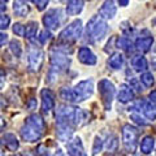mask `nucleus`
I'll return each mask as SVG.
<instances>
[{
    "label": "nucleus",
    "mask_w": 156,
    "mask_h": 156,
    "mask_svg": "<svg viewBox=\"0 0 156 156\" xmlns=\"http://www.w3.org/2000/svg\"><path fill=\"white\" fill-rule=\"evenodd\" d=\"M90 115L86 111L72 105H58L56 109V125H68L74 128L85 125Z\"/></svg>",
    "instance_id": "f257e3e1"
},
{
    "label": "nucleus",
    "mask_w": 156,
    "mask_h": 156,
    "mask_svg": "<svg viewBox=\"0 0 156 156\" xmlns=\"http://www.w3.org/2000/svg\"><path fill=\"white\" fill-rule=\"evenodd\" d=\"M46 129L44 120L41 115H31L25 120L21 128V136L25 142H37L42 138Z\"/></svg>",
    "instance_id": "f03ea898"
},
{
    "label": "nucleus",
    "mask_w": 156,
    "mask_h": 156,
    "mask_svg": "<svg viewBox=\"0 0 156 156\" xmlns=\"http://www.w3.org/2000/svg\"><path fill=\"white\" fill-rule=\"evenodd\" d=\"M108 33V25H107L105 20L100 16H94L86 27V34L90 42H99L101 41Z\"/></svg>",
    "instance_id": "7ed1b4c3"
},
{
    "label": "nucleus",
    "mask_w": 156,
    "mask_h": 156,
    "mask_svg": "<svg viewBox=\"0 0 156 156\" xmlns=\"http://www.w3.org/2000/svg\"><path fill=\"white\" fill-rule=\"evenodd\" d=\"M82 31H83L82 21L81 20H74L60 33V41L65 43H73L81 38Z\"/></svg>",
    "instance_id": "20e7f679"
},
{
    "label": "nucleus",
    "mask_w": 156,
    "mask_h": 156,
    "mask_svg": "<svg viewBox=\"0 0 156 156\" xmlns=\"http://www.w3.org/2000/svg\"><path fill=\"white\" fill-rule=\"evenodd\" d=\"M138 136L139 130L131 125H124L122 128V143L125 146L126 151L129 152H134L136 150V144H138Z\"/></svg>",
    "instance_id": "39448f33"
},
{
    "label": "nucleus",
    "mask_w": 156,
    "mask_h": 156,
    "mask_svg": "<svg viewBox=\"0 0 156 156\" xmlns=\"http://www.w3.org/2000/svg\"><path fill=\"white\" fill-rule=\"evenodd\" d=\"M73 95H74V101H83L92 95L94 92V82L91 80H86V81H81L80 83H77L73 87Z\"/></svg>",
    "instance_id": "423d86ee"
},
{
    "label": "nucleus",
    "mask_w": 156,
    "mask_h": 156,
    "mask_svg": "<svg viewBox=\"0 0 156 156\" xmlns=\"http://www.w3.org/2000/svg\"><path fill=\"white\" fill-rule=\"evenodd\" d=\"M51 70L58 74L60 72L66 70L70 65V58L61 51H52L51 52Z\"/></svg>",
    "instance_id": "0eeeda50"
},
{
    "label": "nucleus",
    "mask_w": 156,
    "mask_h": 156,
    "mask_svg": "<svg viewBox=\"0 0 156 156\" xmlns=\"http://www.w3.org/2000/svg\"><path fill=\"white\" fill-rule=\"evenodd\" d=\"M99 92H100V98H101V101L104 104V108L105 109H111V105H112V100L115 98V86L111 81L108 80H101L99 82Z\"/></svg>",
    "instance_id": "6e6552de"
},
{
    "label": "nucleus",
    "mask_w": 156,
    "mask_h": 156,
    "mask_svg": "<svg viewBox=\"0 0 156 156\" xmlns=\"http://www.w3.org/2000/svg\"><path fill=\"white\" fill-rule=\"evenodd\" d=\"M62 11L60 8L57 9H50L44 16H43V23L47 30H57L62 22Z\"/></svg>",
    "instance_id": "1a4fd4ad"
},
{
    "label": "nucleus",
    "mask_w": 156,
    "mask_h": 156,
    "mask_svg": "<svg viewBox=\"0 0 156 156\" xmlns=\"http://www.w3.org/2000/svg\"><path fill=\"white\" fill-rule=\"evenodd\" d=\"M27 62H29V69L31 72H39L44 61V52H43L39 47L31 46L29 48L27 53Z\"/></svg>",
    "instance_id": "9d476101"
},
{
    "label": "nucleus",
    "mask_w": 156,
    "mask_h": 156,
    "mask_svg": "<svg viewBox=\"0 0 156 156\" xmlns=\"http://www.w3.org/2000/svg\"><path fill=\"white\" fill-rule=\"evenodd\" d=\"M42 98V112L43 113H50L55 107V95L50 89H43L41 91Z\"/></svg>",
    "instance_id": "9b49d317"
},
{
    "label": "nucleus",
    "mask_w": 156,
    "mask_h": 156,
    "mask_svg": "<svg viewBox=\"0 0 156 156\" xmlns=\"http://www.w3.org/2000/svg\"><path fill=\"white\" fill-rule=\"evenodd\" d=\"M68 155L69 156H87L86 152L83 151V144H82L81 139L76 136V138L70 139L69 142H68Z\"/></svg>",
    "instance_id": "f8f14e48"
},
{
    "label": "nucleus",
    "mask_w": 156,
    "mask_h": 156,
    "mask_svg": "<svg viewBox=\"0 0 156 156\" xmlns=\"http://www.w3.org/2000/svg\"><path fill=\"white\" fill-rule=\"evenodd\" d=\"M116 12H117V8L115 5L113 0H104L101 7L99 8V14L101 18H107V20L113 18L116 16Z\"/></svg>",
    "instance_id": "ddd939ff"
},
{
    "label": "nucleus",
    "mask_w": 156,
    "mask_h": 156,
    "mask_svg": "<svg viewBox=\"0 0 156 156\" xmlns=\"http://www.w3.org/2000/svg\"><path fill=\"white\" fill-rule=\"evenodd\" d=\"M134 107H139V109H142V113L147 120L154 121L156 119V105L151 101H138Z\"/></svg>",
    "instance_id": "4468645a"
},
{
    "label": "nucleus",
    "mask_w": 156,
    "mask_h": 156,
    "mask_svg": "<svg viewBox=\"0 0 156 156\" xmlns=\"http://www.w3.org/2000/svg\"><path fill=\"white\" fill-rule=\"evenodd\" d=\"M78 60L85 65H95L96 64V56L92 53V51L87 47H81L78 50Z\"/></svg>",
    "instance_id": "2eb2a0df"
},
{
    "label": "nucleus",
    "mask_w": 156,
    "mask_h": 156,
    "mask_svg": "<svg viewBox=\"0 0 156 156\" xmlns=\"http://www.w3.org/2000/svg\"><path fill=\"white\" fill-rule=\"evenodd\" d=\"M134 98V91L131 90V86L128 85H121L119 92H117V99L121 103H129Z\"/></svg>",
    "instance_id": "dca6fc26"
},
{
    "label": "nucleus",
    "mask_w": 156,
    "mask_h": 156,
    "mask_svg": "<svg viewBox=\"0 0 156 156\" xmlns=\"http://www.w3.org/2000/svg\"><path fill=\"white\" fill-rule=\"evenodd\" d=\"M83 9V0H68L66 14L69 16H77Z\"/></svg>",
    "instance_id": "f3484780"
},
{
    "label": "nucleus",
    "mask_w": 156,
    "mask_h": 156,
    "mask_svg": "<svg viewBox=\"0 0 156 156\" xmlns=\"http://www.w3.org/2000/svg\"><path fill=\"white\" fill-rule=\"evenodd\" d=\"M13 12L18 17H26V14L30 12L27 3L25 0H14L13 2Z\"/></svg>",
    "instance_id": "a211bd4d"
},
{
    "label": "nucleus",
    "mask_w": 156,
    "mask_h": 156,
    "mask_svg": "<svg viewBox=\"0 0 156 156\" xmlns=\"http://www.w3.org/2000/svg\"><path fill=\"white\" fill-rule=\"evenodd\" d=\"M154 43L152 37H140L135 41V48L140 52H148Z\"/></svg>",
    "instance_id": "6ab92c4d"
},
{
    "label": "nucleus",
    "mask_w": 156,
    "mask_h": 156,
    "mask_svg": "<svg viewBox=\"0 0 156 156\" xmlns=\"http://www.w3.org/2000/svg\"><path fill=\"white\" fill-rule=\"evenodd\" d=\"M2 143L5 146L8 150H11V151H16L20 147L18 139L16 138V135L12 134V133H7L5 135H4L2 138Z\"/></svg>",
    "instance_id": "aec40b11"
},
{
    "label": "nucleus",
    "mask_w": 156,
    "mask_h": 156,
    "mask_svg": "<svg viewBox=\"0 0 156 156\" xmlns=\"http://www.w3.org/2000/svg\"><path fill=\"white\" fill-rule=\"evenodd\" d=\"M131 66H133L134 70H136V72H146L148 69V62L144 56L136 55L131 58Z\"/></svg>",
    "instance_id": "412c9836"
},
{
    "label": "nucleus",
    "mask_w": 156,
    "mask_h": 156,
    "mask_svg": "<svg viewBox=\"0 0 156 156\" xmlns=\"http://www.w3.org/2000/svg\"><path fill=\"white\" fill-rule=\"evenodd\" d=\"M56 133H57V136L60 140H69L70 136H72V133H73V128L72 126H68V125H56Z\"/></svg>",
    "instance_id": "4be33fe9"
},
{
    "label": "nucleus",
    "mask_w": 156,
    "mask_h": 156,
    "mask_svg": "<svg viewBox=\"0 0 156 156\" xmlns=\"http://www.w3.org/2000/svg\"><path fill=\"white\" fill-rule=\"evenodd\" d=\"M108 65L115 70H119V69H122L124 66V56L121 53H113L109 60H108Z\"/></svg>",
    "instance_id": "5701e85b"
},
{
    "label": "nucleus",
    "mask_w": 156,
    "mask_h": 156,
    "mask_svg": "<svg viewBox=\"0 0 156 156\" xmlns=\"http://www.w3.org/2000/svg\"><path fill=\"white\" fill-rule=\"evenodd\" d=\"M154 146H155V140H154V138L152 136H150V135H147V136H144L143 138V140H142V143H140V151H142L143 154H150L151 151L154 150Z\"/></svg>",
    "instance_id": "b1692460"
},
{
    "label": "nucleus",
    "mask_w": 156,
    "mask_h": 156,
    "mask_svg": "<svg viewBox=\"0 0 156 156\" xmlns=\"http://www.w3.org/2000/svg\"><path fill=\"white\" fill-rule=\"evenodd\" d=\"M38 31V22L35 21H30L26 25V30H25V38L27 39H33L34 37L37 35Z\"/></svg>",
    "instance_id": "393cba45"
},
{
    "label": "nucleus",
    "mask_w": 156,
    "mask_h": 156,
    "mask_svg": "<svg viewBox=\"0 0 156 156\" xmlns=\"http://www.w3.org/2000/svg\"><path fill=\"white\" fill-rule=\"evenodd\" d=\"M117 47L120 48V50H124L126 52H130L131 51V47H133V43L129 38L126 37H121L117 39Z\"/></svg>",
    "instance_id": "a878e982"
},
{
    "label": "nucleus",
    "mask_w": 156,
    "mask_h": 156,
    "mask_svg": "<svg viewBox=\"0 0 156 156\" xmlns=\"http://www.w3.org/2000/svg\"><path fill=\"white\" fill-rule=\"evenodd\" d=\"M9 50H11V52L16 57H21V55H22V47H21V43H20L18 41H16V39L11 41V43H9Z\"/></svg>",
    "instance_id": "bb28decb"
},
{
    "label": "nucleus",
    "mask_w": 156,
    "mask_h": 156,
    "mask_svg": "<svg viewBox=\"0 0 156 156\" xmlns=\"http://www.w3.org/2000/svg\"><path fill=\"white\" fill-rule=\"evenodd\" d=\"M60 96L61 99H64L65 101H69V103H76L74 101V95H73V90L69 87H62L60 91Z\"/></svg>",
    "instance_id": "cd10ccee"
},
{
    "label": "nucleus",
    "mask_w": 156,
    "mask_h": 156,
    "mask_svg": "<svg viewBox=\"0 0 156 156\" xmlns=\"http://www.w3.org/2000/svg\"><path fill=\"white\" fill-rule=\"evenodd\" d=\"M140 82H142L146 87H151V86H154V83H155V78L150 72H144L143 74L140 76Z\"/></svg>",
    "instance_id": "c85d7f7f"
},
{
    "label": "nucleus",
    "mask_w": 156,
    "mask_h": 156,
    "mask_svg": "<svg viewBox=\"0 0 156 156\" xmlns=\"http://www.w3.org/2000/svg\"><path fill=\"white\" fill-rule=\"evenodd\" d=\"M130 119L133 120L135 124H138V125H142V126L147 125V121L144 120V117L140 116L139 112H131V113H130Z\"/></svg>",
    "instance_id": "c756f323"
},
{
    "label": "nucleus",
    "mask_w": 156,
    "mask_h": 156,
    "mask_svg": "<svg viewBox=\"0 0 156 156\" xmlns=\"http://www.w3.org/2000/svg\"><path fill=\"white\" fill-rule=\"evenodd\" d=\"M117 144H119V142H117V138L115 135H111L108 138V142H107L105 147L108 151H111V152H115V151L117 150Z\"/></svg>",
    "instance_id": "7c9ffc66"
},
{
    "label": "nucleus",
    "mask_w": 156,
    "mask_h": 156,
    "mask_svg": "<svg viewBox=\"0 0 156 156\" xmlns=\"http://www.w3.org/2000/svg\"><path fill=\"white\" fill-rule=\"evenodd\" d=\"M103 148V140L100 136H96L95 142H94V147H92V155H98V152H100Z\"/></svg>",
    "instance_id": "2f4dec72"
},
{
    "label": "nucleus",
    "mask_w": 156,
    "mask_h": 156,
    "mask_svg": "<svg viewBox=\"0 0 156 156\" xmlns=\"http://www.w3.org/2000/svg\"><path fill=\"white\" fill-rule=\"evenodd\" d=\"M25 30H26V26L21 25V23H14L13 25V33L18 37H25Z\"/></svg>",
    "instance_id": "473e14b6"
},
{
    "label": "nucleus",
    "mask_w": 156,
    "mask_h": 156,
    "mask_svg": "<svg viewBox=\"0 0 156 156\" xmlns=\"http://www.w3.org/2000/svg\"><path fill=\"white\" fill-rule=\"evenodd\" d=\"M27 2L35 4L38 11H43V9H46L48 5V0H27Z\"/></svg>",
    "instance_id": "72a5a7b5"
},
{
    "label": "nucleus",
    "mask_w": 156,
    "mask_h": 156,
    "mask_svg": "<svg viewBox=\"0 0 156 156\" xmlns=\"http://www.w3.org/2000/svg\"><path fill=\"white\" fill-rule=\"evenodd\" d=\"M9 22H11V18L7 14H0V29H7Z\"/></svg>",
    "instance_id": "f704fd0d"
},
{
    "label": "nucleus",
    "mask_w": 156,
    "mask_h": 156,
    "mask_svg": "<svg viewBox=\"0 0 156 156\" xmlns=\"http://www.w3.org/2000/svg\"><path fill=\"white\" fill-rule=\"evenodd\" d=\"M50 39H51V33L48 31L47 29H46V30H43V31L41 33V37H39V41H41L42 44H44V43H46L47 41H50Z\"/></svg>",
    "instance_id": "c9c22d12"
},
{
    "label": "nucleus",
    "mask_w": 156,
    "mask_h": 156,
    "mask_svg": "<svg viewBox=\"0 0 156 156\" xmlns=\"http://www.w3.org/2000/svg\"><path fill=\"white\" fill-rule=\"evenodd\" d=\"M4 85H5V70L0 69V90L4 87Z\"/></svg>",
    "instance_id": "e433bc0d"
},
{
    "label": "nucleus",
    "mask_w": 156,
    "mask_h": 156,
    "mask_svg": "<svg viewBox=\"0 0 156 156\" xmlns=\"http://www.w3.org/2000/svg\"><path fill=\"white\" fill-rule=\"evenodd\" d=\"M8 42V35L4 33H0V47H3Z\"/></svg>",
    "instance_id": "4c0bfd02"
},
{
    "label": "nucleus",
    "mask_w": 156,
    "mask_h": 156,
    "mask_svg": "<svg viewBox=\"0 0 156 156\" xmlns=\"http://www.w3.org/2000/svg\"><path fill=\"white\" fill-rule=\"evenodd\" d=\"M150 100H151V103H156V90L150 92Z\"/></svg>",
    "instance_id": "58836bf2"
},
{
    "label": "nucleus",
    "mask_w": 156,
    "mask_h": 156,
    "mask_svg": "<svg viewBox=\"0 0 156 156\" xmlns=\"http://www.w3.org/2000/svg\"><path fill=\"white\" fill-rule=\"evenodd\" d=\"M5 121H4V119L3 117H0V133H2V131L4 130V128H5Z\"/></svg>",
    "instance_id": "ea45409f"
},
{
    "label": "nucleus",
    "mask_w": 156,
    "mask_h": 156,
    "mask_svg": "<svg viewBox=\"0 0 156 156\" xmlns=\"http://www.w3.org/2000/svg\"><path fill=\"white\" fill-rule=\"evenodd\" d=\"M117 2H119L120 7H126L129 4V0H117Z\"/></svg>",
    "instance_id": "a19ab883"
},
{
    "label": "nucleus",
    "mask_w": 156,
    "mask_h": 156,
    "mask_svg": "<svg viewBox=\"0 0 156 156\" xmlns=\"http://www.w3.org/2000/svg\"><path fill=\"white\" fill-rule=\"evenodd\" d=\"M5 9H7V5H5V3L0 2V14H3V12H5Z\"/></svg>",
    "instance_id": "79ce46f5"
},
{
    "label": "nucleus",
    "mask_w": 156,
    "mask_h": 156,
    "mask_svg": "<svg viewBox=\"0 0 156 156\" xmlns=\"http://www.w3.org/2000/svg\"><path fill=\"white\" fill-rule=\"evenodd\" d=\"M34 107H37V103H35V101H34V100H30V103H29V108L33 109Z\"/></svg>",
    "instance_id": "37998d69"
},
{
    "label": "nucleus",
    "mask_w": 156,
    "mask_h": 156,
    "mask_svg": "<svg viewBox=\"0 0 156 156\" xmlns=\"http://www.w3.org/2000/svg\"><path fill=\"white\" fill-rule=\"evenodd\" d=\"M55 156H65V154H64V151L57 150V151H56V154H55Z\"/></svg>",
    "instance_id": "c03bdc74"
},
{
    "label": "nucleus",
    "mask_w": 156,
    "mask_h": 156,
    "mask_svg": "<svg viewBox=\"0 0 156 156\" xmlns=\"http://www.w3.org/2000/svg\"><path fill=\"white\" fill-rule=\"evenodd\" d=\"M0 156H4V151H3L2 147H0Z\"/></svg>",
    "instance_id": "a18cd8bd"
},
{
    "label": "nucleus",
    "mask_w": 156,
    "mask_h": 156,
    "mask_svg": "<svg viewBox=\"0 0 156 156\" xmlns=\"http://www.w3.org/2000/svg\"><path fill=\"white\" fill-rule=\"evenodd\" d=\"M4 2H5V3H7V2H8V0H3V3H4Z\"/></svg>",
    "instance_id": "49530a36"
},
{
    "label": "nucleus",
    "mask_w": 156,
    "mask_h": 156,
    "mask_svg": "<svg viewBox=\"0 0 156 156\" xmlns=\"http://www.w3.org/2000/svg\"><path fill=\"white\" fill-rule=\"evenodd\" d=\"M58 2H64V0H58Z\"/></svg>",
    "instance_id": "de8ad7c7"
}]
</instances>
